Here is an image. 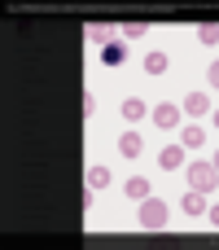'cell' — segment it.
I'll return each instance as SVG.
<instances>
[{
  "mask_svg": "<svg viewBox=\"0 0 219 250\" xmlns=\"http://www.w3.org/2000/svg\"><path fill=\"white\" fill-rule=\"evenodd\" d=\"M140 229H145V233H162V229H167V207H162V198L149 193V198L140 202Z\"/></svg>",
  "mask_w": 219,
  "mask_h": 250,
  "instance_id": "6da1fadb",
  "label": "cell"
},
{
  "mask_svg": "<svg viewBox=\"0 0 219 250\" xmlns=\"http://www.w3.org/2000/svg\"><path fill=\"white\" fill-rule=\"evenodd\" d=\"M215 185H219L215 163H193V167H189V189H198V193H211Z\"/></svg>",
  "mask_w": 219,
  "mask_h": 250,
  "instance_id": "7a4b0ae2",
  "label": "cell"
},
{
  "mask_svg": "<svg viewBox=\"0 0 219 250\" xmlns=\"http://www.w3.org/2000/svg\"><path fill=\"white\" fill-rule=\"evenodd\" d=\"M154 127H162V132H171V127H180V105H171V101H162V105H154Z\"/></svg>",
  "mask_w": 219,
  "mask_h": 250,
  "instance_id": "3957f363",
  "label": "cell"
},
{
  "mask_svg": "<svg viewBox=\"0 0 219 250\" xmlns=\"http://www.w3.org/2000/svg\"><path fill=\"white\" fill-rule=\"evenodd\" d=\"M101 62H105L110 70H114V66H123V62H127V44H123V40H110V44L101 48Z\"/></svg>",
  "mask_w": 219,
  "mask_h": 250,
  "instance_id": "277c9868",
  "label": "cell"
},
{
  "mask_svg": "<svg viewBox=\"0 0 219 250\" xmlns=\"http://www.w3.org/2000/svg\"><path fill=\"white\" fill-rule=\"evenodd\" d=\"M119 154H123V158H140V154H145L140 132H123V136H119Z\"/></svg>",
  "mask_w": 219,
  "mask_h": 250,
  "instance_id": "5b68a950",
  "label": "cell"
},
{
  "mask_svg": "<svg viewBox=\"0 0 219 250\" xmlns=\"http://www.w3.org/2000/svg\"><path fill=\"white\" fill-rule=\"evenodd\" d=\"M184 114H193V119L211 114V97H206V92H189V97H184Z\"/></svg>",
  "mask_w": 219,
  "mask_h": 250,
  "instance_id": "8992f818",
  "label": "cell"
},
{
  "mask_svg": "<svg viewBox=\"0 0 219 250\" xmlns=\"http://www.w3.org/2000/svg\"><path fill=\"white\" fill-rule=\"evenodd\" d=\"M158 163H162L167 171H180V167H184V145H167V149L158 154Z\"/></svg>",
  "mask_w": 219,
  "mask_h": 250,
  "instance_id": "52a82bcc",
  "label": "cell"
},
{
  "mask_svg": "<svg viewBox=\"0 0 219 250\" xmlns=\"http://www.w3.org/2000/svg\"><path fill=\"white\" fill-rule=\"evenodd\" d=\"M145 114H149V110H145L140 97H127V101H123V119H127V123H140Z\"/></svg>",
  "mask_w": 219,
  "mask_h": 250,
  "instance_id": "ba28073f",
  "label": "cell"
},
{
  "mask_svg": "<svg viewBox=\"0 0 219 250\" xmlns=\"http://www.w3.org/2000/svg\"><path fill=\"white\" fill-rule=\"evenodd\" d=\"M105 185H110V167H101V163H92V167H88V189L97 193V189H105Z\"/></svg>",
  "mask_w": 219,
  "mask_h": 250,
  "instance_id": "9c48e42d",
  "label": "cell"
},
{
  "mask_svg": "<svg viewBox=\"0 0 219 250\" xmlns=\"http://www.w3.org/2000/svg\"><path fill=\"white\" fill-rule=\"evenodd\" d=\"M123 193L136 198V202H145V198H149V180H145V176H132V180L123 185Z\"/></svg>",
  "mask_w": 219,
  "mask_h": 250,
  "instance_id": "30bf717a",
  "label": "cell"
},
{
  "mask_svg": "<svg viewBox=\"0 0 219 250\" xmlns=\"http://www.w3.org/2000/svg\"><path fill=\"white\" fill-rule=\"evenodd\" d=\"M184 215H206V193H184Z\"/></svg>",
  "mask_w": 219,
  "mask_h": 250,
  "instance_id": "8fae6325",
  "label": "cell"
},
{
  "mask_svg": "<svg viewBox=\"0 0 219 250\" xmlns=\"http://www.w3.org/2000/svg\"><path fill=\"white\" fill-rule=\"evenodd\" d=\"M167 70V53H149L145 57V75H162Z\"/></svg>",
  "mask_w": 219,
  "mask_h": 250,
  "instance_id": "7c38bea8",
  "label": "cell"
},
{
  "mask_svg": "<svg viewBox=\"0 0 219 250\" xmlns=\"http://www.w3.org/2000/svg\"><path fill=\"white\" fill-rule=\"evenodd\" d=\"M206 145V132L202 127H184V149H202Z\"/></svg>",
  "mask_w": 219,
  "mask_h": 250,
  "instance_id": "4fadbf2b",
  "label": "cell"
},
{
  "mask_svg": "<svg viewBox=\"0 0 219 250\" xmlns=\"http://www.w3.org/2000/svg\"><path fill=\"white\" fill-rule=\"evenodd\" d=\"M198 40H202V44H219V26H215V22H211V26H202V31H198Z\"/></svg>",
  "mask_w": 219,
  "mask_h": 250,
  "instance_id": "5bb4252c",
  "label": "cell"
},
{
  "mask_svg": "<svg viewBox=\"0 0 219 250\" xmlns=\"http://www.w3.org/2000/svg\"><path fill=\"white\" fill-rule=\"evenodd\" d=\"M123 35H127V40H140V35H145V22H127Z\"/></svg>",
  "mask_w": 219,
  "mask_h": 250,
  "instance_id": "9a60e30c",
  "label": "cell"
},
{
  "mask_svg": "<svg viewBox=\"0 0 219 250\" xmlns=\"http://www.w3.org/2000/svg\"><path fill=\"white\" fill-rule=\"evenodd\" d=\"M97 114V92H83V119Z\"/></svg>",
  "mask_w": 219,
  "mask_h": 250,
  "instance_id": "2e32d148",
  "label": "cell"
},
{
  "mask_svg": "<svg viewBox=\"0 0 219 250\" xmlns=\"http://www.w3.org/2000/svg\"><path fill=\"white\" fill-rule=\"evenodd\" d=\"M88 40H92V44H101V48H105V44H110V40H105V31H101V26H88Z\"/></svg>",
  "mask_w": 219,
  "mask_h": 250,
  "instance_id": "e0dca14e",
  "label": "cell"
},
{
  "mask_svg": "<svg viewBox=\"0 0 219 250\" xmlns=\"http://www.w3.org/2000/svg\"><path fill=\"white\" fill-rule=\"evenodd\" d=\"M206 79H211V88L219 92V62H211V70H206Z\"/></svg>",
  "mask_w": 219,
  "mask_h": 250,
  "instance_id": "ac0fdd59",
  "label": "cell"
},
{
  "mask_svg": "<svg viewBox=\"0 0 219 250\" xmlns=\"http://www.w3.org/2000/svg\"><path fill=\"white\" fill-rule=\"evenodd\" d=\"M206 215H211V224L219 229V202H215V207H206Z\"/></svg>",
  "mask_w": 219,
  "mask_h": 250,
  "instance_id": "d6986e66",
  "label": "cell"
},
{
  "mask_svg": "<svg viewBox=\"0 0 219 250\" xmlns=\"http://www.w3.org/2000/svg\"><path fill=\"white\" fill-rule=\"evenodd\" d=\"M211 163H215V171H219V154H215V158H211Z\"/></svg>",
  "mask_w": 219,
  "mask_h": 250,
  "instance_id": "ffe728a7",
  "label": "cell"
},
{
  "mask_svg": "<svg viewBox=\"0 0 219 250\" xmlns=\"http://www.w3.org/2000/svg\"><path fill=\"white\" fill-rule=\"evenodd\" d=\"M215 127H219V110H215Z\"/></svg>",
  "mask_w": 219,
  "mask_h": 250,
  "instance_id": "44dd1931",
  "label": "cell"
}]
</instances>
